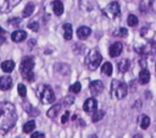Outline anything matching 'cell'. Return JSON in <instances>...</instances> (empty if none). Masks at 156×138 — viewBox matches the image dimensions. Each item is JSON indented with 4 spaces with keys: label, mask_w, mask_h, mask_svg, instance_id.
I'll use <instances>...</instances> for the list:
<instances>
[{
    "label": "cell",
    "mask_w": 156,
    "mask_h": 138,
    "mask_svg": "<svg viewBox=\"0 0 156 138\" xmlns=\"http://www.w3.org/2000/svg\"><path fill=\"white\" fill-rule=\"evenodd\" d=\"M122 49H123L122 43H121V42H116V43H113V44L110 46V49H108V54H110L111 57H117V56L121 55Z\"/></svg>",
    "instance_id": "8fae6325"
},
{
    "label": "cell",
    "mask_w": 156,
    "mask_h": 138,
    "mask_svg": "<svg viewBox=\"0 0 156 138\" xmlns=\"http://www.w3.org/2000/svg\"><path fill=\"white\" fill-rule=\"evenodd\" d=\"M5 34H6V31H4V29L0 27V35H1V37H4Z\"/></svg>",
    "instance_id": "8d00e7d4"
},
{
    "label": "cell",
    "mask_w": 156,
    "mask_h": 138,
    "mask_svg": "<svg viewBox=\"0 0 156 138\" xmlns=\"http://www.w3.org/2000/svg\"><path fill=\"white\" fill-rule=\"evenodd\" d=\"M102 61V56L98 50H90L85 57V66L89 70H96Z\"/></svg>",
    "instance_id": "5b68a950"
},
{
    "label": "cell",
    "mask_w": 156,
    "mask_h": 138,
    "mask_svg": "<svg viewBox=\"0 0 156 138\" xmlns=\"http://www.w3.org/2000/svg\"><path fill=\"white\" fill-rule=\"evenodd\" d=\"M149 81H150V72H149V70L143 68L139 72V82L141 84H146V83H149Z\"/></svg>",
    "instance_id": "2e32d148"
},
{
    "label": "cell",
    "mask_w": 156,
    "mask_h": 138,
    "mask_svg": "<svg viewBox=\"0 0 156 138\" xmlns=\"http://www.w3.org/2000/svg\"><path fill=\"white\" fill-rule=\"evenodd\" d=\"M13 68H15V62H13L12 60H5V61L1 64V70H2L4 72H6V73L12 72Z\"/></svg>",
    "instance_id": "e0dca14e"
},
{
    "label": "cell",
    "mask_w": 156,
    "mask_h": 138,
    "mask_svg": "<svg viewBox=\"0 0 156 138\" xmlns=\"http://www.w3.org/2000/svg\"><path fill=\"white\" fill-rule=\"evenodd\" d=\"M17 121V114L13 104L0 101V134L7 133Z\"/></svg>",
    "instance_id": "6da1fadb"
},
{
    "label": "cell",
    "mask_w": 156,
    "mask_h": 138,
    "mask_svg": "<svg viewBox=\"0 0 156 138\" xmlns=\"http://www.w3.org/2000/svg\"><path fill=\"white\" fill-rule=\"evenodd\" d=\"M150 7L156 13V0H150Z\"/></svg>",
    "instance_id": "d590c367"
},
{
    "label": "cell",
    "mask_w": 156,
    "mask_h": 138,
    "mask_svg": "<svg viewBox=\"0 0 156 138\" xmlns=\"http://www.w3.org/2000/svg\"><path fill=\"white\" fill-rule=\"evenodd\" d=\"M73 101H74V98H73V96H66V98H65V104H66V105H67V104L69 105V104H72Z\"/></svg>",
    "instance_id": "e575fe53"
},
{
    "label": "cell",
    "mask_w": 156,
    "mask_h": 138,
    "mask_svg": "<svg viewBox=\"0 0 156 138\" xmlns=\"http://www.w3.org/2000/svg\"><path fill=\"white\" fill-rule=\"evenodd\" d=\"M34 128H35V121L34 120H30L23 125V132L24 133H30L34 131Z\"/></svg>",
    "instance_id": "7402d4cb"
},
{
    "label": "cell",
    "mask_w": 156,
    "mask_h": 138,
    "mask_svg": "<svg viewBox=\"0 0 156 138\" xmlns=\"http://www.w3.org/2000/svg\"><path fill=\"white\" fill-rule=\"evenodd\" d=\"M4 40H5V37H0V45L4 43Z\"/></svg>",
    "instance_id": "74e56055"
},
{
    "label": "cell",
    "mask_w": 156,
    "mask_h": 138,
    "mask_svg": "<svg viewBox=\"0 0 156 138\" xmlns=\"http://www.w3.org/2000/svg\"><path fill=\"white\" fill-rule=\"evenodd\" d=\"M113 34H115V35H117V37H126V35L128 34V32H127V29H126V28H119V29H118V32H115Z\"/></svg>",
    "instance_id": "f546056e"
},
{
    "label": "cell",
    "mask_w": 156,
    "mask_h": 138,
    "mask_svg": "<svg viewBox=\"0 0 156 138\" xmlns=\"http://www.w3.org/2000/svg\"><path fill=\"white\" fill-rule=\"evenodd\" d=\"M128 93V85L118 79H113L111 83V95L115 99H123Z\"/></svg>",
    "instance_id": "3957f363"
},
{
    "label": "cell",
    "mask_w": 156,
    "mask_h": 138,
    "mask_svg": "<svg viewBox=\"0 0 156 138\" xmlns=\"http://www.w3.org/2000/svg\"><path fill=\"white\" fill-rule=\"evenodd\" d=\"M104 116H105V111H104V110H99V109H98V110L93 114L91 120H93V122H96V121H100Z\"/></svg>",
    "instance_id": "d4e9b609"
},
{
    "label": "cell",
    "mask_w": 156,
    "mask_h": 138,
    "mask_svg": "<svg viewBox=\"0 0 156 138\" xmlns=\"http://www.w3.org/2000/svg\"><path fill=\"white\" fill-rule=\"evenodd\" d=\"M139 126L143 129H146L150 126V117L147 115H140L139 117Z\"/></svg>",
    "instance_id": "d6986e66"
},
{
    "label": "cell",
    "mask_w": 156,
    "mask_h": 138,
    "mask_svg": "<svg viewBox=\"0 0 156 138\" xmlns=\"http://www.w3.org/2000/svg\"><path fill=\"white\" fill-rule=\"evenodd\" d=\"M101 72L106 76H111L112 74V65L111 62H105L102 66H101Z\"/></svg>",
    "instance_id": "cb8c5ba5"
},
{
    "label": "cell",
    "mask_w": 156,
    "mask_h": 138,
    "mask_svg": "<svg viewBox=\"0 0 156 138\" xmlns=\"http://www.w3.org/2000/svg\"><path fill=\"white\" fill-rule=\"evenodd\" d=\"M68 117H69V112H68V111H66V112L62 115V117H61V122H62V123H66V122H67V120H68Z\"/></svg>",
    "instance_id": "d6a6232c"
},
{
    "label": "cell",
    "mask_w": 156,
    "mask_h": 138,
    "mask_svg": "<svg viewBox=\"0 0 156 138\" xmlns=\"http://www.w3.org/2000/svg\"><path fill=\"white\" fill-rule=\"evenodd\" d=\"M27 38V33L22 29H17V31H13L11 33V39L16 43H20V42H23L24 39Z\"/></svg>",
    "instance_id": "7c38bea8"
},
{
    "label": "cell",
    "mask_w": 156,
    "mask_h": 138,
    "mask_svg": "<svg viewBox=\"0 0 156 138\" xmlns=\"http://www.w3.org/2000/svg\"><path fill=\"white\" fill-rule=\"evenodd\" d=\"M28 28L34 31V32H38L39 31V23L37 21H33V22H29L28 23Z\"/></svg>",
    "instance_id": "f1b7e54d"
},
{
    "label": "cell",
    "mask_w": 156,
    "mask_h": 138,
    "mask_svg": "<svg viewBox=\"0 0 156 138\" xmlns=\"http://www.w3.org/2000/svg\"><path fill=\"white\" fill-rule=\"evenodd\" d=\"M60 110H61V105H60V104H55L51 109L48 110L46 115H48V117H50V118H55V117L57 116V114L60 112Z\"/></svg>",
    "instance_id": "ac0fdd59"
},
{
    "label": "cell",
    "mask_w": 156,
    "mask_h": 138,
    "mask_svg": "<svg viewBox=\"0 0 156 138\" xmlns=\"http://www.w3.org/2000/svg\"><path fill=\"white\" fill-rule=\"evenodd\" d=\"M62 29H63V38L66 40H69L72 38V26L69 23H65L62 26Z\"/></svg>",
    "instance_id": "ffe728a7"
},
{
    "label": "cell",
    "mask_w": 156,
    "mask_h": 138,
    "mask_svg": "<svg viewBox=\"0 0 156 138\" xmlns=\"http://www.w3.org/2000/svg\"><path fill=\"white\" fill-rule=\"evenodd\" d=\"M30 138H45V136H44V133H41V132H34V133L30 136Z\"/></svg>",
    "instance_id": "1f68e13d"
},
{
    "label": "cell",
    "mask_w": 156,
    "mask_h": 138,
    "mask_svg": "<svg viewBox=\"0 0 156 138\" xmlns=\"http://www.w3.org/2000/svg\"><path fill=\"white\" fill-rule=\"evenodd\" d=\"M102 89H104V84L101 81H93L89 84V90H90L91 95H94V96L99 95L102 92Z\"/></svg>",
    "instance_id": "30bf717a"
},
{
    "label": "cell",
    "mask_w": 156,
    "mask_h": 138,
    "mask_svg": "<svg viewBox=\"0 0 156 138\" xmlns=\"http://www.w3.org/2000/svg\"><path fill=\"white\" fill-rule=\"evenodd\" d=\"M9 21H10V22H9L10 24H16V26H17V24H20V22H21V20H20L18 17H15V18H11V20H9Z\"/></svg>",
    "instance_id": "836d02e7"
},
{
    "label": "cell",
    "mask_w": 156,
    "mask_h": 138,
    "mask_svg": "<svg viewBox=\"0 0 156 138\" xmlns=\"http://www.w3.org/2000/svg\"><path fill=\"white\" fill-rule=\"evenodd\" d=\"M11 87H12V78L10 76L0 77V89L1 90H9Z\"/></svg>",
    "instance_id": "4fadbf2b"
},
{
    "label": "cell",
    "mask_w": 156,
    "mask_h": 138,
    "mask_svg": "<svg viewBox=\"0 0 156 138\" xmlns=\"http://www.w3.org/2000/svg\"><path fill=\"white\" fill-rule=\"evenodd\" d=\"M135 51L139 53V54L143 55V56L154 54V53H156V42H151V40H150V42H147L145 45L135 48Z\"/></svg>",
    "instance_id": "52a82bcc"
},
{
    "label": "cell",
    "mask_w": 156,
    "mask_h": 138,
    "mask_svg": "<svg viewBox=\"0 0 156 138\" xmlns=\"http://www.w3.org/2000/svg\"><path fill=\"white\" fill-rule=\"evenodd\" d=\"M127 23L129 27H134L138 24V17L135 15H129L128 16V20H127Z\"/></svg>",
    "instance_id": "484cf974"
},
{
    "label": "cell",
    "mask_w": 156,
    "mask_h": 138,
    "mask_svg": "<svg viewBox=\"0 0 156 138\" xmlns=\"http://www.w3.org/2000/svg\"><path fill=\"white\" fill-rule=\"evenodd\" d=\"M37 94L40 99V101L43 104H51L55 101V94L54 90L51 89V87H49L48 84H43L38 88Z\"/></svg>",
    "instance_id": "277c9868"
},
{
    "label": "cell",
    "mask_w": 156,
    "mask_h": 138,
    "mask_svg": "<svg viewBox=\"0 0 156 138\" xmlns=\"http://www.w3.org/2000/svg\"><path fill=\"white\" fill-rule=\"evenodd\" d=\"M80 89H82V85H80L79 82H76V83H73V84L69 87V90H71L72 93H79Z\"/></svg>",
    "instance_id": "83f0119b"
},
{
    "label": "cell",
    "mask_w": 156,
    "mask_h": 138,
    "mask_svg": "<svg viewBox=\"0 0 156 138\" xmlns=\"http://www.w3.org/2000/svg\"><path fill=\"white\" fill-rule=\"evenodd\" d=\"M104 13H105L110 20H116V18L119 17V15H121L119 4H118L117 1L110 2V4L104 9Z\"/></svg>",
    "instance_id": "8992f818"
},
{
    "label": "cell",
    "mask_w": 156,
    "mask_h": 138,
    "mask_svg": "<svg viewBox=\"0 0 156 138\" xmlns=\"http://www.w3.org/2000/svg\"><path fill=\"white\" fill-rule=\"evenodd\" d=\"M129 65H130L129 60H128V59H123V60L118 61L117 67H118V70H119L121 72H126V71L129 68Z\"/></svg>",
    "instance_id": "44dd1931"
},
{
    "label": "cell",
    "mask_w": 156,
    "mask_h": 138,
    "mask_svg": "<svg viewBox=\"0 0 156 138\" xmlns=\"http://www.w3.org/2000/svg\"><path fill=\"white\" fill-rule=\"evenodd\" d=\"M21 0H0V12L11 11Z\"/></svg>",
    "instance_id": "9c48e42d"
},
{
    "label": "cell",
    "mask_w": 156,
    "mask_h": 138,
    "mask_svg": "<svg viewBox=\"0 0 156 138\" xmlns=\"http://www.w3.org/2000/svg\"><path fill=\"white\" fill-rule=\"evenodd\" d=\"M33 67H34V59L32 56H24L22 59V61H21L20 71H21L22 77L28 82H33L34 81Z\"/></svg>",
    "instance_id": "7a4b0ae2"
},
{
    "label": "cell",
    "mask_w": 156,
    "mask_h": 138,
    "mask_svg": "<svg viewBox=\"0 0 156 138\" xmlns=\"http://www.w3.org/2000/svg\"><path fill=\"white\" fill-rule=\"evenodd\" d=\"M83 110L88 114H93L98 110V101L94 98H88L83 104Z\"/></svg>",
    "instance_id": "ba28073f"
},
{
    "label": "cell",
    "mask_w": 156,
    "mask_h": 138,
    "mask_svg": "<svg viewBox=\"0 0 156 138\" xmlns=\"http://www.w3.org/2000/svg\"><path fill=\"white\" fill-rule=\"evenodd\" d=\"M133 138H143V137H141V134H134Z\"/></svg>",
    "instance_id": "f35d334b"
},
{
    "label": "cell",
    "mask_w": 156,
    "mask_h": 138,
    "mask_svg": "<svg viewBox=\"0 0 156 138\" xmlns=\"http://www.w3.org/2000/svg\"><path fill=\"white\" fill-rule=\"evenodd\" d=\"M17 90H18V94H20L22 98H24V96L27 95V88H26V85H24V84L20 83V84L17 85Z\"/></svg>",
    "instance_id": "4316f807"
},
{
    "label": "cell",
    "mask_w": 156,
    "mask_h": 138,
    "mask_svg": "<svg viewBox=\"0 0 156 138\" xmlns=\"http://www.w3.org/2000/svg\"><path fill=\"white\" fill-rule=\"evenodd\" d=\"M90 33H91V31H90V28L87 27V26H82V27H79V28L77 29V37H78L79 39H85V38H88V37L90 35Z\"/></svg>",
    "instance_id": "5bb4252c"
},
{
    "label": "cell",
    "mask_w": 156,
    "mask_h": 138,
    "mask_svg": "<svg viewBox=\"0 0 156 138\" xmlns=\"http://www.w3.org/2000/svg\"><path fill=\"white\" fill-rule=\"evenodd\" d=\"M26 107H27V109H26V111H27L28 114H30V115H38V114H39V111H38V110L33 111V110H32L33 107H32L30 105H26Z\"/></svg>",
    "instance_id": "4dcf8cb0"
},
{
    "label": "cell",
    "mask_w": 156,
    "mask_h": 138,
    "mask_svg": "<svg viewBox=\"0 0 156 138\" xmlns=\"http://www.w3.org/2000/svg\"><path fill=\"white\" fill-rule=\"evenodd\" d=\"M52 11L56 16H61L63 12V4L60 0H55L52 1Z\"/></svg>",
    "instance_id": "9a60e30c"
},
{
    "label": "cell",
    "mask_w": 156,
    "mask_h": 138,
    "mask_svg": "<svg viewBox=\"0 0 156 138\" xmlns=\"http://www.w3.org/2000/svg\"><path fill=\"white\" fill-rule=\"evenodd\" d=\"M33 11H34V4H33V2H28V4L26 5V7L23 9L22 15H23V17H29V16L33 13Z\"/></svg>",
    "instance_id": "603a6c76"
},
{
    "label": "cell",
    "mask_w": 156,
    "mask_h": 138,
    "mask_svg": "<svg viewBox=\"0 0 156 138\" xmlns=\"http://www.w3.org/2000/svg\"><path fill=\"white\" fill-rule=\"evenodd\" d=\"M89 138H98V136H95V134H91V136H89Z\"/></svg>",
    "instance_id": "ab89813d"
}]
</instances>
